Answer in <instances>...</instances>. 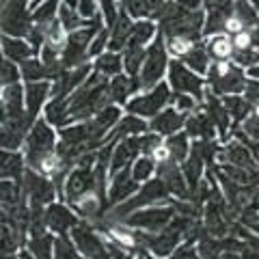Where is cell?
Masks as SVG:
<instances>
[{"label":"cell","instance_id":"8","mask_svg":"<svg viewBox=\"0 0 259 259\" xmlns=\"http://www.w3.org/2000/svg\"><path fill=\"white\" fill-rule=\"evenodd\" d=\"M175 207L168 203V205H147V207H141V209H136V212H132L130 216H125L123 225L127 227H132V229H141V231H160V229H164V227L173 221V216H175Z\"/></svg>","mask_w":259,"mask_h":259},{"label":"cell","instance_id":"54","mask_svg":"<svg viewBox=\"0 0 259 259\" xmlns=\"http://www.w3.org/2000/svg\"><path fill=\"white\" fill-rule=\"evenodd\" d=\"M221 259H242V255L240 253H223Z\"/></svg>","mask_w":259,"mask_h":259},{"label":"cell","instance_id":"6","mask_svg":"<svg viewBox=\"0 0 259 259\" xmlns=\"http://www.w3.org/2000/svg\"><path fill=\"white\" fill-rule=\"evenodd\" d=\"M168 102H171V89H168V84L160 82L153 89H149V91L139 93L132 100H127L125 110L127 115H136L141 119H153L160 110H164L168 106Z\"/></svg>","mask_w":259,"mask_h":259},{"label":"cell","instance_id":"36","mask_svg":"<svg viewBox=\"0 0 259 259\" xmlns=\"http://www.w3.org/2000/svg\"><path fill=\"white\" fill-rule=\"evenodd\" d=\"M46 121L52 127H65L69 123V115H67V100H50L46 104Z\"/></svg>","mask_w":259,"mask_h":259},{"label":"cell","instance_id":"16","mask_svg":"<svg viewBox=\"0 0 259 259\" xmlns=\"http://www.w3.org/2000/svg\"><path fill=\"white\" fill-rule=\"evenodd\" d=\"M139 190V182L132 177V173H130V166L121 168V171H117L115 175H112L110 180V188H108V194H106V201H108V209L119 205L121 201L130 199L132 194Z\"/></svg>","mask_w":259,"mask_h":259},{"label":"cell","instance_id":"57","mask_svg":"<svg viewBox=\"0 0 259 259\" xmlns=\"http://www.w3.org/2000/svg\"><path fill=\"white\" fill-rule=\"evenodd\" d=\"M18 259H35V257H32V255L28 253V250H22V253L18 255Z\"/></svg>","mask_w":259,"mask_h":259},{"label":"cell","instance_id":"58","mask_svg":"<svg viewBox=\"0 0 259 259\" xmlns=\"http://www.w3.org/2000/svg\"><path fill=\"white\" fill-rule=\"evenodd\" d=\"M246 3H248L250 7H253L255 11H259V0H246Z\"/></svg>","mask_w":259,"mask_h":259},{"label":"cell","instance_id":"23","mask_svg":"<svg viewBox=\"0 0 259 259\" xmlns=\"http://www.w3.org/2000/svg\"><path fill=\"white\" fill-rule=\"evenodd\" d=\"M0 50H3V56L7 61H11L15 65H22L24 61L37 56L35 50L30 48V44L26 39H20V37H7V35H0Z\"/></svg>","mask_w":259,"mask_h":259},{"label":"cell","instance_id":"50","mask_svg":"<svg viewBox=\"0 0 259 259\" xmlns=\"http://www.w3.org/2000/svg\"><path fill=\"white\" fill-rule=\"evenodd\" d=\"M177 5L184 7V9L188 11H197L201 5H203V0H177Z\"/></svg>","mask_w":259,"mask_h":259},{"label":"cell","instance_id":"62","mask_svg":"<svg viewBox=\"0 0 259 259\" xmlns=\"http://www.w3.org/2000/svg\"><path fill=\"white\" fill-rule=\"evenodd\" d=\"M82 259H84V257H82Z\"/></svg>","mask_w":259,"mask_h":259},{"label":"cell","instance_id":"46","mask_svg":"<svg viewBox=\"0 0 259 259\" xmlns=\"http://www.w3.org/2000/svg\"><path fill=\"white\" fill-rule=\"evenodd\" d=\"M121 3H123V9H121V11H125L130 18H139V20L147 18V7H145V0H121Z\"/></svg>","mask_w":259,"mask_h":259},{"label":"cell","instance_id":"39","mask_svg":"<svg viewBox=\"0 0 259 259\" xmlns=\"http://www.w3.org/2000/svg\"><path fill=\"white\" fill-rule=\"evenodd\" d=\"M130 173L136 182H149L151 175L156 173V162L151 160V156H139L132 164H130Z\"/></svg>","mask_w":259,"mask_h":259},{"label":"cell","instance_id":"51","mask_svg":"<svg viewBox=\"0 0 259 259\" xmlns=\"http://www.w3.org/2000/svg\"><path fill=\"white\" fill-rule=\"evenodd\" d=\"M240 255H242V259H259V250H255V248H248V246H244L240 250Z\"/></svg>","mask_w":259,"mask_h":259},{"label":"cell","instance_id":"42","mask_svg":"<svg viewBox=\"0 0 259 259\" xmlns=\"http://www.w3.org/2000/svg\"><path fill=\"white\" fill-rule=\"evenodd\" d=\"M52 259H80L74 242H71V238L67 236V233H65V236H56L54 238Z\"/></svg>","mask_w":259,"mask_h":259},{"label":"cell","instance_id":"26","mask_svg":"<svg viewBox=\"0 0 259 259\" xmlns=\"http://www.w3.org/2000/svg\"><path fill=\"white\" fill-rule=\"evenodd\" d=\"M205 50L212 61H231L233 56V41L227 32H218V35L207 37V41L203 44Z\"/></svg>","mask_w":259,"mask_h":259},{"label":"cell","instance_id":"18","mask_svg":"<svg viewBox=\"0 0 259 259\" xmlns=\"http://www.w3.org/2000/svg\"><path fill=\"white\" fill-rule=\"evenodd\" d=\"M50 97V82L44 80V82H26L24 84V110H26V117L35 123L39 110L44 108V104Z\"/></svg>","mask_w":259,"mask_h":259},{"label":"cell","instance_id":"5","mask_svg":"<svg viewBox=\"0 0 259 259\" xmlns=\"http://www.w3.org/2000/svg\"><path fill=\"white\" fill-rule=\"evenodd\" d=\"M30 28V0H7L0 11V35L26 39Z\"/></svg>","mask_w":259,"mask_h":259},{"label":"cell","instance_id":"56","mask_svg":"<svg viewBox=\"0 0 259 259\" xmlns=\"http://www.w3.org/2000/svg\"><path fill=\"white\" fill-rule=\"evenodd\" d=\"M0 259H18V253H0Z\"/></svg>","mask_w":259,"mask_h":259},{"label":"cell","instance_id":"35","mask_svg":"<svg viewBox=\"0 0 259 259\" xmlns=\"http://www.w3.org/2000/svg\"><path fill=\"white\" fill-rule=\"evenodd\" d=\"M164 145H166L168 153H171V160L177 162V164H182L190 153V143H188V134L186 132H175L171 136H166Z\"/></svg>","mask_w":259,"mask_h":259},{"label":"cell","instance_id":"29","mask_svg":"<svg viewBox=\"0 0 259 259\" xmlns=\"http://www.w3.org/2000/svg\"><path fill=\"white\" fill-rule=\"evenodd\" d=\"M218 156H221V160H225L227 164L246 168V171H255L253 168V156H250L240 143H229L223 151H218Z\"/></svg>","mask_w":259,"mask_h":259},{"label":"cell","instance_id":"32","mask_svg":"<svg viewBox=\"0 0 259 259\" xmlns=\"http://www.w3.org/2000/svg\"><path fill=\"white\" fill-rule=\"evenodd\" d=\"M184 65L188 69H192L194 74H199V76H205L207 74V67H209V54H207V50H205V46L203 44H197L192 48V50L184 56Z\"/></svg>","mask_w":259,"mask_h":259},{"label":"cell","instance_id":"1","mask_svg":"<svg viewBox=\"0 0 259 259\" xmlns=\"http://www.w3.org/2000/svg\"><path fill=\"white\" fill-rule=\"evenodd\" d=\"M108 104H110L108 102V78L93 71V74H89L84 82L67 97L69 123L91 119L95 112L106 108Z\"/></svg>","mask_w":259,"mask_h":259},{"label":"cell","instance_id":"14","mask_svg":"<svg viewBox=\"0 0 259 259\" xmlns=\"http://www.w3.org/2000/svg\"><path fill=\"white\" fill-rule=\"evenodd\" d=\"M93 188H95L93 166H74L63 184V197L67 199L69 203H76L82 194H87Z\"/></svg>","mask_w":259,"mask_h":259},{"label":"cell","instance_id":"40","mask_svg":"<svg viewBox=\"0 0 259 259\" xmlns=\"http://www.w3.org/2000/svg\"><path fill=\"white\" fill-rule=\"evenodd\" d=\"M22 236L9 223H0V253H18Z\"/></svg>","mask_w":259,"mask_h":259},{"label":"cell","instance_id":"19","mask_svg":"<svg viewBox=\"0 0 259 259\" xmlns=\"http://www.w3.org/2000/svg\"><path fill=\"white\" fill-rule=\"evenodd\" d=\"M141 91V82H139V76H112L108 80V102L115 104V106H125V102L130 100V95L139 93Z\"/></svg>","mask_w":259,"mask_h":259},{"label":"cell","instance_id":"15","mask_svg":"<svg viewBox=\"0 0 259 259\" xmlns=\"http://www.w3.org/2000/svg\"><path fill=\"white\" fill-rule=\"evenodd\" d=\"M80 223L78 214L74 209H69L67 205L63 203H52L44 207V225L48 231L52 233H59V236H65L69 229H74V227Z\"/></svg>","mask_w":259,"mask_h":259},{"label":"cell","instance_id":"49","mask_svg":"<svg viewBox=\"0 0 259 259\" xmlns=\"http://www.w3.org/2000/svg\"><path fill=\"white\" fill-rule=\"evenodd\" d=\"M244 100L250 104V106L259 102V80H246V87H244Z\"/></svg>","mask_w":259,"mask_h":259},{"label":"cell","instance_id":"45","mask_svg":"<svg viewBox=\"0 0 259 259\" xmlns=\"http://www.w3.org/2000/svg\"><path fill=\"white\" fill-rule=\"evenodd\" d=\"M97 7H100V11H102V22L106 24V28H110L112 24H115L117 20V15H119V9H117V5H115V0H97Z\"/></svg>","mask_w":259,"mask_h":259},{"label":"cell","instance_id":"11","mask_svg":"<svg viewBox=\"0 0 259 259\" xmlns=\"http://www.w3.org/2000/svg\"><path fill=\"white\" fill-rule=\"evenodd\" d=\"M22 190H24V197L28 199V205H35V207H46L54 201V194L56 188L54 184L48 180V177L35 173L32 168H24V177H22Z\"/></svg>","mask_w":259,"mask_h":259},{"label":"cell","instance_id":"7","mask_svg":"<svg viewBox=\"0 0 259 259\" xmlns=\"http://www.w3.org/2000/svg\"><path fill=\"white\" fill-rule=\"evenodd\" d=\"M56 149V134L46 119H37L24 139V164L30 166L37 158L52 153Z\"/></svg>","mask_w":259,"mask_h":259},{"label":"cell","instance_id":"31","mask_svg":"<svg viewBox=\"0 0 259 259\" xmlns=\"http://www.w3.org/2000/svg\"><path fill=\"white\" fill-rule=\"evenodd\" d=\"M145 52H147V48H143V46L127 44L123 48V52H121V61H123V69H125L127 76H132V78L139 76L141 65L145 61Z\"/></svg>","mask_w":259,"mask_h":259},{"label":"cell","instance_id":"52","mask_svg":"<svg viewBox=\"0 0 259 259\" xmlns=\"http://www.w3.org/2000/svg\"><path fill=\"white\" fill-rule=\"evenodd\" d=\"M225 3H229V0H203V5H205V9H216V7H221Z\"/></svg>","mask_w":259,"mask_h":259},{"label":"cell","instance_id":"4","mask_svg":"<svg viewBox=\"0 0 259 259\" xmlns=\"http://www.w3.org/2000/svg\"><path fill=\"white\" fill-rule=\"evenodd\" d=\"M166 69H168V56H166V48H164V37H162V32H158L156 41L149 44L147 52H145V61L139 71L141 91H149V89L160 84L166 74Z\"/></svg>","mask_w":259,"mask_h":259},{"label":"cell","instance_id":"48","mask_svg":"<svg viewBox=\"0 0 259 259\" xmlns=\"http://www.w3.org/2000/svg\"><path fill=\"white\" fill-rule=\"evenodd\" d=\"M97 9H100V7H97V0H78V15L82 20H93L95 15H100L97 13Z\"/></svg>","mask_w":259,"mask_h":259},{"label":"cell","instance_id":"60","mask_svg":"<svg viewBox=\"0 0 259 259\" xmlns=\"http://www.w3.org/2000/svg\"><path fill=\"white\" fill-rule=\"evenodd\" d=\"M134 259H149V257H147V255H145V250H143V253H139V255H136Z\"/></svg>","mask_w":259,"mask_h":259},{"label":"cell","instance_id":"28","mask_svg":"<svg viewBox=\"0 0 259 259\" xmlns=\"http://www.w3.org/2000/svg\"><path fill=\"white\" fill-rule=\"evenodd\" d=\"M22 199H24V190H22L20 182L0 180V207H3L7 214L13 212V209L22 203Z\"/></svg>","mask_w":259,"mask_h":259},{"label":"cell","instance_id":"27","mask_svg":"<svg viewBox=\"0 0 259 259\" xmlns=\"http://www.w3.org/2000/svg\"><path fill=\"white\" fill-rule=\"evenodd\" d=\"M20 67V78L24 80V82H44V80H48V82H52V71L46 67L41 59H28L24 61L22 65H18Z\"/></svg>","mask_w":259,"mask_h":259},{"label":"cell","instance_id":"38","mask_svg":"<svg viewBox=\"0 0 259 259\" xmlns=\"http://www.w3.org/2000/svg\"><path fill=\"white\" fill-rule=\"evenodd\" d=\"M59 7H61V0H44L39 7L30 11V18H32V24H50L52 20H56V15H59Z\"/></svg>","mask_w":259,"mask_h":259},{"label":"cell","instance_id":"22","mask_svg":"<svg viewBox=\"0 0 259 259\" xmlns=\"http://www.w3.org/2000/svg\"><path fill=\"white\" fill-rule=\"evenodd\" d=\"M184 127H186V134L197 141H214L216 136V125L212 123V119L207 117V112L201 106L186 117Z\"/></svg>","mask_w":259,"mask_h":259},{"label":"cell","instance_id":"9","mask_svg":"<svg viewBox=\"0 0 259 259\" xmlns=\"http://www.w3.org/2000/svg\"><path fill=\"white\" fill-rule=\"evenodd\" d=\"M71 233V242H74L76 250L82 253L84 259H110L106 240L97 233L91 225L87 223H78L74 229H69Z\"/></svg>","mask_w":259,"mask_h":259},{"label":"cell","instance_id":"13","mask_svg":"<svg viewBox=\"0 0 259 259\" xmlns=\"http://www.w3.org/2000/svg\"><path fill=\"white\" fill-rule=\"evenodd\" d=\"M156 173H158V180L164 184V188L168 190V194L182 199V201H190V188H188V182L184 177V171L177 162L168 160V162H162V164H156Z\"/></svg>","mask_w":259,"mask_h":259},{"label":"cell","instance_id":"59","mask_svg":"<svg viewBox=\"0 0 259 259\" xmlns=\"http://www.w3.org/2000/svg\"><path fill=\"white\" fill-rule=\"evenodd\" d=\"M44 3V0H30V11L32 9H35V7H39V5H41Z\"/></svg>","mask_w":259,"mask_h":259},{"label":"cell","instance_id":"53","mask_svg":"<svg viewBox=\"0 0 259 259\" xmlns=\"http://www.w3.org/2000/svg\"><path fill=\"white\" fill-rule=\"evenodd\" d=\"M248 78L250 80H259V63L253 65V67H248Z\"/></svg>","mask_w":259,"mask_h":259},{"label":"cell","instance_id":"20","mask_svg":"<svg viewBox=\"0 0 259 259\" xmlns=\"http://www.w3.org/2000/svg\"><path fill=\"white\" fill-rule=\"evenodd\" d=\"M145 132H149V123L145 119L141 117H136V115H125V117H121L117 121V125L110 130L108 136L104 139V145H108V143H119V141H123L127 139V136H139V134H145Z\"/></svg>","mask_w":259,"mask_h":259},{"label":"cell","instance_id":"30","mask_svg":"<svg viewBox=\"0 0 259 259\" xmlns=\"http://www.w3.org/2000/svg\"><path fill=\"white\" fill-rule=\"evenodd\" d=\"M221 102H223L225 110L229 112V117L233 119V123H231L233 127H238L240 121H244L250 115V104L242 95H225V97H221Z\"/></svg>","mask_w":259,"mask_h":259},{"label":"cell","instance_id":"47","mask_svg":"<svg viewBox=\"0 0 259 259\" xmlns=\"http://www.w3.org/2000/svg\"><path fill=\"white\" fill-rule=\"evenodd\" d=\"M231 41H233V52H242V50H248L253 46V30H242L231 35Z\"/></svg>","mask_w":259,"mask_h":259},{"label":"cell","instance_id":"61","mask_svg":"<svg viewBox=\"0 0 259 259\" xmlns=\"http://www.w3.org/2000/svg\"><path fill=\"white\" fill-rule=\"evenodd\" d=\"M257 28H259V18H257Z\"/></svg>","mask_w":259,"mask_h":259},{"label":"cell","instance_id":"55","mask_svg":"<svg viewBox=\"0 0 259 259\" xmlns=\"http://www.w3.org/2000/svg\"><path fill=\"white\" fill-rule=\"evenodd\" d=\"M63 5H67L69 9H78V0H63Z\"/></svg>","mask_w":259,"mask_h":259},{"label":"cell","instance_id":"33","mask_svg":"<svg viewBox=\"0 0 259 259\" xmlns=\"http://www.w3.org/2000/svg\"><path fill=\"white\" fill-rule=\"evenodd\" d=\"M123 69V61H121L119 52H102L100 56H95V71L106 78L119 76Z\"/></svg>","mask_w":259,"mask_h":259},{"label":"cell","instance_id":"10","mask_svg":"<svg viewBox=\"0 0 259 259\" xmlns=\"http://www.w3.org/2000/svg\"><path fill=\"white\" fill-rule=\"evenodd\" d=\"M168 89H173L175 93H186L192 95L197 102L203 100V78L199 74H194L192 69H188L182 61H171L168 63Z\"/></svg>","mask_w":259,"mask_h":259},{"label":"cell","instance_id":"43","mask_svg":"<svg viewBox=\"0 0 259 259\" xmlns=\"http://www.w3.org/2000/svg\"><path fill=\"white\" fill-rule=\"evenodd\" d=\"M168 104H173V108L184 112V115H190V112H194L199 108V102L194 100L192 95H186V93H173Z\"/></svg>","mask_w":259,"mask_h":259},{"label":"cell","instance_id":"41","mask_svg":"<svg viewBox=\"0 0 259 259\" xmlns=\"http://www.w3.org/2000/svg\"><path fill=\"white\" fill-rule=\"evenodd\" d=\"M61 22V26L67 30V32H74V30H80L82 26H87V20H82L78 15L76 9H69L67 5H61L59 7V18H56Z\"/></svg>","mask_w":259,"mask_h":259},{"label":"cell","instance_id":"34","mask_svg":"<svg viewBox=\"0 0 259 259\" xmlns=\"http://www.w3.org/2000/svg\"><path fill=\"white\" fill-rule=\"evenodd\" d=\"M156 24H153V20H139V22H134L132 24V32H130V39H127V44H132V46H147L153 37H156Z\"/></svg>","mask_w":259,"mask_h":259},{"label":"cell","instance_id":"37","mask_svg":"<svg viewBox=\"0 0 259 259\" xmlns=\"http://www.w3.org/2000/svg\"><path fill=\"white\" fill-rule=\"evenodd\" d=\"M164 37V35H162ZM199 41H194V39L190 37H186V35H166L164 37V48H166V52L175 56L177 61H182L186 54H188L194 46H197Z\"/></svg>","mask_w":259,"mask_h":259},{"label":"cell","instance_id":"21","mask_svg":"<svg viewBox=\"0 0 259 259\" xmlns=\"http://www.w3.org/2000/svg\"><path fill=\"white\" fill-rule=\"evenodd\" d=\"M186 117H188V115H184V112L175 110L173 106H168V108H164V110H160L158 115L151 119L149 132H156V134H160V136H171V134L180 132V130L184 127Z\"/></svg>","mask_w":259,"mask_h":259},{"label":"cell","instance_id":"2","mask_svg":"<svg viewBox=\"0 0 259 259\" xmlns=\"http://www.w3.org/2000/svg\"><path fill=\"white\" fill-rule=\"evenodd\" d=\"M205 76H207L209 93L216 97L242 95V91H244V87H246L244 69L238 67V65L231 61H209Z\"/></svg>","mask_w":259,"mask_h":259},{"label":"cell","instance_id":"17","mask_svg":"<svg viewBox=\"0 0 259 259\" xmlns=\"http://www.w3.org/2000/svg\"><path fill=\"white\" fill-rule=\"evenodd\" d=\"M141 153V134L139 136H127V139L115 143L112 147V156H110V175H115L121 168L130 166L132 162L139 158Z\"/></svg>","mask_w":259,"mask_h":259},{"label":"cell","instance_id":"12","mask_svg":"<svg viewBox=\"0 0 259 259\" xmlns=\"http://www.w3.org/2000/svg\"><path fill=\"white\" fill-rule=\"evenodd\" d=\"M89 74H91V65L89 63L78 65V67H71V69H63L50 82V97L52 100H67L84 82Z\"/></svg>","mask_w":259,"mask_h":259},{"label":"cell","instance_id":"3","mask_svg":"<svg viewBox=\"0 0 259 259\" xmlns=\"http://www.w3.org/2000/svg\"><path fill=\"white\" fill-rule=\"evenodd\" d=\"M160 201H168V190L164 188V184H162L158 177H156V180L145 182L143 188L136 190L130 199L121 201V203L115 205V207H110L108 216L112 218V221L119 223V221H123L125 216L136 212V209L147 207V205H156V203H160Z\"/></svg>","mask_w":259,"mask_h":259},{"label":"cell","instance_id":"24","mask_svg":"<svg viewBox=\"0 0 259 259\" xmlns=\"http://www.w3.org/2000/svg\"><path fill=\"white\" fill-rule=\"evenodd\" d=\"M132 18L125 13V11H121L117 15V20L115 24L108 28L110 30V37H108V52H123V48L127 46V39H130V32H132Z\"/></svg>","mask_w":259,"mask_h":259},{"label":"cell","instance_id":"44","mask_svg":"<svg viewBox=\"0 0 259 259\" xmlns=\"http://www.w3.org/2000/svg\"><path fill=\"white\" fill-rule=\"evenodd\" d=\"M108 37H110V30L106 26H102V30L93 37L91 46H89V52H87L89 59H95V56H100L104 50H106L108 48Z\"/></svg>","mask_w":259,"mask_h":259},{"label":"cell","instance_id":"25","mask_svg":"<svg viewBox=\"0 0 259 259\" xmlns=\"http://www.w3.org/2000/svg\"><path fill=\"white\" fill-rule=\"evenodd\" d=\"M24 156L20 151H9V149H0V180H13L22 184L24 177Z\"/></svg>","mask_w":259,"mask_h":259}]
</instances>
